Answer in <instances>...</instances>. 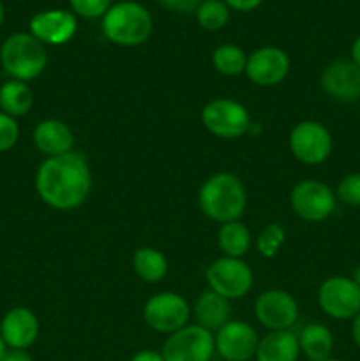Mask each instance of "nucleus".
Wrapping results in <instances>:
<instances>
[{
  "label": "nucleus",
  "instance_id": "obj_1",
  "mask_svg": "<svg viewBox=\"0 0 360 361\" xmlns=\"http://www.w3.org/2000/svg\"><path fill=\"white\" fill-rule=\"evenodd\" d=\"M35 190L53 210L69 212L81 207L92 190V171L80 154L46 157L35 173Z\"/></svg>",
  "mask_w": 360,
  "mask_h": 361
},
{
  "label": "nucleus",
  "instance_id": "obj_2",
  "mask_svg": "<svg viewBox=\"0 0 360 361\" xmlns=\"http://www.w3.org/2000/svg\"><path fill=\"white\" fill-rule=\"evenodd\" d=\"M198 204L203 215L219 224L239 221L247 204L246 187L233 173H215L200 187Z\"/></svg>",
  "mask_w": 360,
  "mask_h": 361
},
{
  "label": "nucleus",
  "instance_id": "obj_3",
  "mask_svg": "<svg viewBox=\"0 0 360 361\" xmlns=\"http://www.w3.org/2000/svg\"><path fill=\"white\" fill-rule=\"evenodd\" d=\"M102 34L109 42L133 48L148 41L154 30V20L148 9L133 0L112 4L102 16Z\"/></svg>",
  "mask_w": 360,
  "mask_h": 361
},
{
  "label": "nucleus",
  "instance_id": "obj_4",
  "mask_svg": "<svg viewBox=\"0 0 360 361\" xmlns=\"http://www.w3.org/2000/svg\"><path fill=\"white\" fill-rule=\"evenodd\" d=\"M48 63V51L30 32L11 34L0 46V66L9 80L30 81L41 76Z\"/></svg>",
  "mask_w": 360,
  "mask_h": 361
},
{
  "label": "nucleus",
  "instance_id": "obj_5",
  "mask_svg": "<svg viewBox=\"0 0 360 361\" xmlns=\"http://www.w3.org/2000/svg\"><path fill=\"white\" fill-rule=\"evenodd\" d=\"M201 123L212 136L221 140H236L249 133L253 120L242 102L229 97H217L203 106Z\"/></svg>",
  "mask_w": 360,
  "mask_h": 361
},
{
  "label": "nucleus",
  "instance_id": "obj_6",
  "mask_svg": "<svg viewBox=\"0 0 360 361\" xmlns=\"http://www.w3.org/2000/svg\"><path fill=\"white\" fill-rule=\"evenodd\" d=\"M208 289L226 300H240L249 295L254 284V275L249 264L239 257L222 256L207 268Z\"/></svg>",
  "mask_w": 360,
  "mask_h": 361
},
{
  "label": "nucleus",
  "instance_id": "obj_7",
  "mask_svg": "<svg viewBox=\"0 0 360 361\" xmlns=\"http://www.w3.org/2000/svg\"><path fill=\"white\" fill-rule=\"evenodd\" d=\"M288 147L293 157L307 166L323 164L332 154L334 140L327 127L316 120H302L289 130Z\"/></svg>",
  "mask_w": 360,
  "mask_h": 361
},
{
  "label": "nucleus",
  "instance_id": "obj_8",
  "mask_svg": "<svg viewBox=\"0 0 360 361\" xmlns=\"http://www.w3.org/2000/svg\"><path fill=\"white\" fill-rule=\"evenodd\" d=\"M193 309L187 300L175 291H162L150 296L143 307V319L157 334L172 335L187 326Z\"/></svg>",
  "mask_w": 360,
  "mask_h": 361
},
{
  "label": "nucleus",
  "instance_id": "obj_9",
  "mask_svg": "<svg viewBox=\"0 0 360 361\" xmlns=\"http://www.w3.org/2000/svg\"><path fill=\"white\" fill-rule=\"evenodd\" d=\"M293 212L306 222H323L337 207L335 192L321 180H300L289 194Z\"/></svg>",
  "mask_w": 360,
  "mask_h": 361
},
{
  "label": "nucleus",
  "instance_id": "obj_10",
  "mask_svg": "<svg viewBox=\"0 0 360 361\" xmlns=\"http://www.w3.org/2000/svg\"><path fill=\"white\" fill-rule=\"evenodd\" d=\"M214 353V334L200 324H187L168 335L161 349L164 361H210Z\"/></svg>",
  "mask_w": 360,
  "mask_h": 361
},
{
  "label": "nucleus",
  "instance_id": "obj_11",
  "mask_svg": "<svg viewBox=\"0 0 360 361\" xmlns=\"http://www.w3.org/2000/svg\"><path fill=\"white\" fill-rule=\"evenodd\" d=\"M318 305L332 319H353L360 312V288L344 275L325 279L318 289Z\"/></svg>",
  "mask_w": 360,
  "mask_h": 361
},
{
  "label": "nucleus",
  "instance_id": "obj_12",
  "mask_svg": "<svg viewBox=\"0 0 360 361\" xmlns=\"http://www.w3.org/2000/svg\"><path fill=\"white\" fill-rule=\"evenodd\" d=\"M254 316L268 331L292 330L299 319V303L284 289H268L254 302Z\"/></svg>",
  "mask_w": 360,
  "mask_h": 361
},
{
  "label": "nucleus",
  "instance_id": "obj_13",
  "mask_svg": "<svg viewBox=\"0 0 360 361\" xmlns=\"http://www.w3.org/2000/svg\"><path fill=\"white\" fill-rule=\"evenodd\" d=\"M256 330L249 323L229 319L214 335L215 353L226 361H249L254 358L258 348Z\"/></svg>",
  "mask_w": 360,
  "mask_h": 361
},
{
  "label": "nucleus",
  "instance_id": "obj_14",
  "mask_svg": "<svg viewBox=\"0 0 360 361\" xmlns=\"http://www.w3.org/2000/svg\"><path fill=\"white\" fill-rule=\"evenodd\" d=\"M289 56L277 46H263L247 55L246 76L256 87H275L289 73Z\"/></svg>",
  "mask_w": 360,
  "mask_h": 361
},
{
  "label": "nucleus",
  "instance_id": "obj_15",
  "mask_svg": "<svg viewBox=\"0 0 360 361\" xmlns=\"http://www.w3.org/2000/svg\"><path fill=\"white\" fill-rule=\"evenodd\" d=\"M28 30L44 46H62L69 42L76 34V14L67 9L41 11L30 18Z\"/></svg>",
  "mask_w": 360,
  "mask_h": 361
},
{
  "label": "nucleus",
  "instance_id": "obj_16",
  "mask_svg": "<svg viewBox=\"0 0 360 361\" xmlns=\"http://www.w3.org/2000/svg\"><path fill=\"white\" fill-rule=\"evenodd\" d=\"M320 85L335 101L356 102L360 99V69L349 59L332 60L321 73Z\"/></svg>",
  "mask_w": 360,
  "mask_h": 361
},
{
  "label": "nucleus",
  "instance_id": "obj_17",
  "mask_svg": "<svg viewBox=\"0 0 360 361\" xmlns=\"http://www.w3.org/2000/svg\"><path fill=\"white\" fill-rule=\"evenodd\" d=\"M0 337L7 349H28L39 337V319L27 307H14L0 321Z\"/></svg>",
  "mask_w": 360,
  "mask_h": 361
},
{
  "label": "nucleus",
  "instance_id": "obj_18",
  "mask_svg": "<svg viewBox=\"0 0 360 361\" xmlns=\"http://www.w3.org/2000/svg\"><path fill=\"white\" fill-rule=\"evenodd\" d=\"M35 148L46 157H56L73 152L74 134L66 122L59 118H46L35 126L32 134Z\"/></svg>",
  "mask_w": 360,
  "mask_h": 361
},
{
  "label": "nucleus",
  "instance_id": "obj_19",
  "mask_svg": "<svg viewBox=\"0 0 360 361\" xmlns=\"http://www.w3.org/2000/svg\"><path fill=\"white\" fill-rule=\"evenodd\" d=\"M300 356L299 335L292 330L268 331L260 338L256 348V361H296Z\"/></svg>",
  "mask_w": 360,
  "mask_h": 361
},
{
  "label": "nucleus",
  "instance_id": "obj_20",
  "mask_svg": "<svg viewBox=\"0 0 360 361\" xmlns=\"http://www.w3.org/2000/svg\"><path fill=\"white\" fill-rule=\"evenodd\" d=\"M193 312L196 317V324L207 328L208 331H217L229 321L232 307H229V300L207 289L196 298Z\"/></svg>",
  "mask_w": 360,
  "mask_h": 361
},
{
  "label": "nucleus",
  "instance_id": "obj_21",
  "mask_svg": "<svg viewBox=\"0 0 360 361\" xmlns=\"http://www.w3.org/2000/svg\"><path fill=\"white\" fill-rule=\"evenodd\" d=\"M300 353L311 361H323L330 358L334 349V335L330 328L321 323H309L299 335Z\"/></svg>",
  "mask_w": 360,
  "mask_h": 361
},
{
  "label": "nucleus",
  "instance_id": "obj_22",
  "mask_svg": "<svg viewBox=\"0 0 360 361\" xmlns=\"http://www.w3.org/2000/svg\"><path fill=\"white\" fill-rule=\"evenodd\" d=\"M133 270L147 284H157L168 274V259L154 247H140L133 254Z\"/></svg>",
  "mask_w": 360,
  "mask_h": 361
},
{
  "label": "nucleus",
  "instance_id": "obj_23",
  "mask_svg": "<svg viewBox=\"0 0 360 361\" xmlns=\"http://www.w3.org/2000/svg\"><path fill=\"white\" fill-rule=\"evenodd\" d=\"M34 104V94L32 88L25 81L7 80L0 87V111L6 115L18 118L27 115Z\"/></svg>",
  "mask_w": 360,
  "mask_h": 361
},
{
  "label": "nucleus",
  "instance_id": "obj_24",
  "mask_svg": "<svg viewBox=\"0 0 360 361\" xmlns=\"http://www.w3.org/2000/svg\"><path fill=\"white\" fill-rule=\"evenodd\" d=\"M217 245L224 256L242 259L251 249L249 228L240 221L224 222V224L219 226Z\"/></svg>",
  "mask_w": 360,
  "mask_h": 361
},
{
  "label": "nucleus",
  "instance_id": "obj_25",
  "mask_svg": "<svg viewBox=\"0 0 360 361\" xmlns=\"http://www.w3.org/2000/svg\"><path fill=\"white\" fill-rule=\"evenodd\" d=\"M212 66L222 76H239L246 73L247 53L236 44H221L212 53Z\"/></svg>",
  "mask_w": 360,
  "mask_h": 361
},
{
  "label": "nucleus",
  "instance_id": "obj_26",
  "mask_svg": "<svg viewBox=\"0 0 360 361\" xmlns=\"http://www.w3.org/2000/svg\"><path fill=\"white\" fill-rule=\"evenodd\" d=\"M196 21L203 30L217 32L229 20V7L222 0H203L196 9Z\"/></svg>",
  "mask_w": 360,
  "mask_h": 361
},
{
  "label": "nucleus",
  "instance_id": "obj_27",
  "mask_svg": "<svg viewBox=\"0 0 360 361\" xmlns=\"http://www.w3.org/2000/svg\"><path fill=\"white\" fill-rule=\"evenodd\" d=\"M286 240V231L277 222H270L260 231L256 238V249L263 257H274L281 250Z\"/></svg>",
  "mask_w": 360,
  "mask_h": 361
},
{
  "label": "nucleus",
  "instance_id": "obj_28",
  "mask_svg": "<svg viewBox=\"0 0 360 361\" xmlns=\"http://www.w3.org/2000/svg\"><path fill=\"white\" fill-rule=\"evenodd\" d=\"M335 197L346 207H360V173L342 176L335 189Z\"/></svg>",
  "mask_w": 360,
  "mask_h": 361
},
{
  "label": "nucleus",
  "instance_id": "obj_29",
  "mask_svg": "<svg viewBox=\"0 0 360 361\" xmlns=\"http://www.w3.org/2000/svg\"><path fill=\"white\" fill-rule=\"evenodd\" d=\"M69 4L73 13L85 20L102 18L112 7V0H69Z\"/></svg>",
  "mask_w": 360,
  "mask_h": 361
},
{
  "label": "nucleus",
  "instance_id": "obj_30",
  "mask_svg": "<svg viewBox=\"0 0 360 361\" xmlns=\"http://www.w3.org/2000/svg\"><path fill=\"white\" fill-rule=\"evenodd\" d=\"M20 140V126L16 118L0 111V154L9 152Z\"/></svg>",
  "mask_w": 360,
  "mask_h": 361
},
{
  "label": "nucleus",
  "instance_id": "obj_31",
  "mask_svg": "<svg viewBox=\"0 0 360 361\" xmlns=\"http://www.w3.org/2000/svg\"><path fill=\"white\" fill-rule=\"evenodd\" d=\"M157 2L162 9L172 11V13L191 14L196 13V9L203 0H157Z\"/></svg>",
  "mask_w": 360,
  "mask_h": 361
},
{
  "label": "nucleus",
  "instance_id": "obj_32",
  "mask_svg": "<svg viewBox=\"0 0 360 361\" xmlns=\"http://www.w3.org/2000/svg\"><path fill=\"white\" fill-rule=\"evenodd\" d=\"M229 9L239 11V13H249V11L258 9L263 4V0H222Z\"/></svg>",
  "mask_w": 360,
  "mask_h": 361
},
{
  "label": "nucleus",
  "instance_id": "obj_33",
  "mask_svg": "<svg viewBox=\"0 0 360 361\" xmlns=\"http://www.w3.org/2000/svg\"><path fill=\"white\" fill-rule=\"evenodd\" d=\"M2 361H34L27 349H7Z\"/></svg>",
  "mask_w": 360,
  "mask_h": 361
},
{
  "label": "nucleus",
  "instance_id": "obj_34",
  "mask_svg": "<svg viewBox=\"0 0 360 361\" xmlns=\"http://www.w3.org/2000/svg\"><path fill=\"white\" fill-rule=\"evenodd\" d=\"M131 361H164V358H162V355L159 351L143 349V351H138L136 355L131 358Z\"/></svg>",
  "mask_w": 360,
  "mask_h": 361
},
{
  "label": "nucleus",
  "instance_id": "obj_35",
  "mask_svg": "<svg viewBox=\"0 0 360 361\" xmlns=\"http://www.w3.org/2000/svg\"><path fill=\"white\" fill-rule=\"evenodd\" d=\"M352 338L356 348L360 349V312L352 319Z\"/></svg>",
  "mask_w": 360,
  "mask_h": 361
},
{
  "label": "nucleus",
  "instance_id": "obj_36",
  "mask_svg": "<svg viewBox=\"0 0 360 361\" xmlns=\"http://www.w3.org/2000/svg\"><path fill=\"white\" fill-rule=\"evenodd\" d=\"M349 55H352V59L349 60H352V62L360 69V35L353 41L352 49H349Z\"/></svg>",
  "mask_w": 360,
  "mask_h": 361
},
{
  "label": "nucleus",
  "instance_id": "obj_37",
  "mask_svg": "<svg viewBox=\"0 0 360 361\" xmlns=\"http://www.w3.org/2000/svg\"><path fill=\"white\" fill-rule=\"evenodd\" d=\"M352 281L355 282V284L359 286V288H360V264H356V268H355V270H353V274H352Z\"/></svg>",
  "mask_w": 360,
  "mask_h": 361
},
{
  "label": "nucleus",
  "instance_id": "obj_38",
  "mask_svg": "<svg viewBox=\"0 0 360 361\" xmlns=\"http://www.w3.org/2000/svg\"><path fill=\"white\" fill-rule=\"evenodd\" d=\"M6 351H7V345L4 344L2 337H0V361L4 360V355H6Z\"/></svg>",
  "mask_w": 360,
  "mask_h": 361
},
{
  "label": "nucleus",
  "instance_id": "obj_39",
  "mask_svg": "<svg viewBox=\"0 0 360 361\" xmlns=\"http://www.w3.org/2000/svg\"><path fill=\"white\" fill-rule=\"evenodd\" d=\"M4 18H6V9H4V4L0 2V27H2L4 23Z\"/></svg>",
  "mask_w": 360,
  "mask_h": 361
},
{
  "label": "nucleus",
  "instance_id": "obj_40",
  "mask_svg": "<svg viewBox=\"0 0 360 361\" xmlns=\"http://www.w3.org/2000/svg\"><path fill=\"white\" fill-rule=\"evenodd\" d=\"M323 361H341V360H335V358H327V360H323Z\"/></svg>",
  "mask_w": 360,
  "mask_h": 361
},
{
  "label": "nucleus",
  "instance_id": "obj_41",
  "mask_svg": "<svg viewBox=\"0 0 360 361\" xmlns=\"http://www.w3.org/2000/svg\"><path fill=\"white\" fill-rule=\"evenodd\" d=\"M119 2H122V0H119Z\"/></svg>",
  "mask_w": 360,
  "mask_h": 361
}]
</instances>
